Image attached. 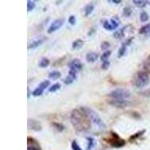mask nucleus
I'll use <instances>...</instances> for the list:
<instances>
[{
  "label": "nucleus",
  "mask_w": 150,
  "mask_h": 150,
  "mask_svg": "<svg viewBox=\"0 0 150 150\" xmlns=\"http://www.w3.org/2000/svg\"><path fill=\"white\" fill-rule=\"evenodd\" d=\"M70 120L74 129L78 132H86L91 128L90 120L80 109H74L71 111Z\"/></svg>",
  "instance_id": "f257e3e1"
},
{
  "label": "nucleus",
  "mask_w": 150,
  "mask_h": 150,
  "mask_svg": "<svg viewBox=\"0 0 150 150\" xmlns=\"http://www.w3.org/2000/svg\"><path fill=\"white\" fill-rule=\"evenodd\" d=\"M80 110L86 115L87 117L89 118L91 123H93L94 125H96L99 129L104 130L105 128V124H104V122L102 121L100 116L98 114V112L96 111H95L93 109L89 108V107H86V106L80 108Z\"/></svg>",
  "instance_id": "f03ea898"
},
{
  "label": "nucleus",
  "mask_w": 150,
  "mask_h": 150,
  "mask_svg": "<svg viewBox=\"0 0 150 150\" xmlns=\"http://www.w3.org/2000/svg\"><path fill=\"white\" fill-rule=\"evenodd\" d=\"M132 83L137 88H143L149 83V76L145 71L137 72L132 80Z\"/></svg>",
  "instance_id": "7ed1b4c3"
},
{
  "label": "nucleus",
  "mask_w": 150,
  "mask_h": 150,
  "mask_svg": "<svg viewBox=\"0 0 150 150\" xmlns=\"http://www.w3.org/2000/svg\"><path fill=\"white\" fill-rule=\"evenodd\" d=\"M131 96V92L127 89H116L108 94V97L113 99H126Z\"/></svg>",
  "instance_id": "20e7f679"
},
{
  "label": "nucleus",
  "mask_w": 150,
  "mask_h": 150,
  "mask_svg": "<svg viewBox=\"0 0 150 150\" xmlns=\"http://www.w3.org/2000/svg\"><path fill=\"white\" fill-rule=\"evenodd\" d=\"M108 102L111 106L117 108H125L133 104V103L131 102V101H128V100H127V99L110 98L109 100H108Z\"/></svg>",
  "instance_id": "39448f33"
},
{
  "label": "nucleus",
  "mask_w": 150,
  "mask_h": 150,
  "mask_svg": "<svg viewBox=\"0 0 150 150\" xmlns=\"http://www.w3.org/2000/svg\"><path fill=\"white\" fill-rule=\"evenodd\" d=\"M112 139L109 140L110 144L112 147H114V148H121V147L124 146L125 145V141L122 139H121L120 137V136L117 134L114 133V132H112Z\"/></svg>",
  "instance_id": "423d86ee"
},
{
  "label": "nucleus",
  "mask_w": 150,
  "mask_h": 150,
  "mask_svg": "<svg viewBox=\"0 0 150 150\" xmlns=\"http://www.w3.org/2000/svg\"><path fill=\"white\" fill-rule=\"evenodd\" d=\"M64 23H65V19L63 18H59L56 19L50 24V26H49L47 29V33L49 34H52L53 33L57 31L58 29H59L62 26L64 25Z\"/></svg>",
  "instance_id": "0eeeda50"
},
{
  "label": "nucleus",
  "mask_w": 150,
  "mask_h": 150,
  "mask_svg": "<svg viewBox=\"0 0 150 150\" xmlns=\"http://www.w3.org/2000/svg\"><path fill=\"white\" fill-rule=\"evenodd\" d=\"M50 84V82L49 80H45V81L41 82V83L38 85V86L37 88H36V89L32 92L33 96H35V97L41 96L43 94V92H45V89L49 86Z\"/></svg>",
  "instance_id": "6e6552de"
},
{
  "label": "nucleus",
  "mask_w": 150,
  "mask_h": 150,
  "mask_svg": "<svg viewBox=\"0 0 150 150\" xmlns=\"http://www.w3.org/2000/svg\"><path fill=\"white\" fill-rule=\"evenodd\" d=\"M28 128L34 131H41L42 130V125L39 121L33 119H28Z\"/></svg>",
  "instance_id": "1a4fd4ad"
},
{
  "label": "nucleus",
  "mask_w": 150,
  "mask_h": 150,
  "mask_svg": "<svg viewBox=\"0 0 150 150\" xmlns=\"http://www.w3.org/2000/svg\"><path fill=\"white\" fill-rule=\"evenodd\" d=\"M68 67L70 68V71H72L75 73H77V72L82 70L83 64L80 60L77 59H73L68 63Z\"/></svg>",
  "instance_id": "9d476101"
},
{
  "label": "nucleus",
  "mask_w": 150,
  "mask_h": 150,
  "mask_svg": "<svg viewBox=\"0 0 150 150\" xmlns=\"http://www.w3.org/2000/svg\"><path fill=\"white\" fill-rule=\"evenodd\" d=\"M28 148L27 150H41L40 145L37 142V140H35L33 137H28L27 138Z\"/></svg>",
  "instance_id": "9b49d317"
},
{
  "label": "nucleus",
  "mask_w": 150,
  "mask_h": 150,
  "mask_svg": "<svg viewBox=\"0 0 150 150\" xmlns=\"http://www.w3.org/2000/svg\"><path fill=\"white\" fill-rule=\"evenodd\" d=\"M46 37L41 38H39V39L35 40V41H33V42L30 43L29 45H28V50H32V49H35V48L38 47L39 46H41L43 43H45V41H47Z\"/></svg>",
  "instance_id": "f8f14e48"
},
{
  "label": "nucleus",
  "mask_w": 150,
  "mask_h": 150,
  "mask_svg": "<svg viewBox=\"0 0 150 150\" xmlns=\"http://www.w3.org/2000/svg\"><path fill=\"white\" fill-rule=\"evenodd\" d=\"M77 73L72 71L69 70L68 71V75L65 77V79L64 80V83L66 84V85H70L72 83H74L76 78H77Z\"/></svg>",
  "instance_id": "ddd939ff"
},
{
  "label": "nucleus",
  "mask_w": 150,
  "mask_h": 150,
  "mask_svg": "<svg viewBox=\"0 0 150 150\" xmlns=\"http://www.w3.org/2000/svg\"><path fill=\"white\" fill-rule=\"evenodd\" d=\"M98 59V54L95 52H89L86 55V60L89 63H94Z\"/></svg>",
  "instance_id": "4468645a"
},
{
  "label": "nucleus",
  "mask_w": 150,
  "mask_h": 150,
  "mask_svg": "<svg viewBox=\"0 0 150 150\" xmlns=\"http://www.w3.org/2000/svg\"><path fill=\"white\" fill-rule=\"evenodd\" d=\"M94 5L92 3H89L88 5H86L85 8H84V16L85 17H88V16L90 15L92 13V11H94Z\"/></svg>",
  "instance_id": "2eb2a0df"
},
{
  "label": "nucleus",
  "mask_w": 150,
  "mask_h": 150,
  "mask_svg": "<svg viewBox=\"0 0 150 150\" xmlns=\"http://www.w3.org/2000/svg\"><path fill=\"white\" fill-rule=\"evenodd\" d=\"M126 28L127 26H124V27H122V29H120V30L116 31V33L113 34V36H114L116 38H117V39L122 38L125 36V30L126 29Z\"/></svg>",
  "instance_id": "dca6fc26"
},
{
  "label": "nucleus",
  "mask_w": 150,
  "mask_h": 150,
  "mask_svg": "<svg viewBox=\"0 0 150 150\" xmlns=\"http://www.w3.org/2000/svg\"><path fill=\"white\" fill-rule=\"evenodd\" d=\"M84 42L82 39H77L74 41L72 44V49L73 50H78L81 48L83 45Z\"/></svg>",
  "instance_id": "f3484780"
},
{
  "label": "nucleus",
  "mask_w": 150,
  "mask_h": 150,
  "mask_svg": "<svg viewBox=\"0 0 150 150\" xmlns=\"http://www.w3.org/2000/svg\"><path fill=\"white\" fill-rule=\"evenodd\" d=\"M145 132H146V130L143 129V130H141V131H138V132H137V133H135L134 134L131 135V136L130 137L129 141L132 142V141H134V140H137V138L140 137H141L142 135L144 134H145Z\"/></svg>",
  "instance_id": "a211bd4d"
},
{
  "label": "nucleus",
  "mask_w": 150,
  "mask_h": 150,
  "mask_svg": "<svg viewBox=\"0 0 150 150\" xmlns=\"http://www.w3.org/2000/svg\"><path fill=\"white\" fill-rule=\"evenodd\" d=\"M48 77H49L50 79H51V80H58L61 77V73L59 71H51L49 74Z\"/></svg>",
  "instance_id": "6ab92c4d"
},
{
  "label": "nucleus",
  "mask_w": 150,
  "mask_h": 150,
  "mask_svg": "<svg viewBox=\"0 0 150 150\" xmlns=\"http://www.w3.org/2000/svg\"><path fill=\"white\" fill-rule=\"evenodd\" d=\"M50 65V60L46 57H42L38 62V66L40 68H47Z\"/></svg>",
  "instance_id": "aec40b11"
},
{
  "label": "nucleus",
  "mask_w": 150,
  "mask_h": 150,
  "mask_svg": "<svg viewBox=\"0 0 150 150\" xmlns=\"http://www.w3.org/2000/svg\"><path fill=\"white\" fill-rule=\"evenodd\" d=\"M86 140L87 141H88L86 150H92V149L95 146V144H96V140H94L92 137H86Z\"/></svg>",
  "instance_id": "412c9836"
},
{
  "label": "nucleus",
  "mask_w": 150,
  "mask_h": 150,
  "mask_svg": "<svg viewBox=\"0 0 150 150\" xmlns=\"http://www.w3.org/2000/svg\"><path fill=\"white\" fill-rule=\"evenodd\" d=\"M103 27H104L106 30L108 31H112L114 30V29H116V28L112 26V24L111 23L110 21H107V20L103 21Z\"/></svg>",
  "instance_id": "4be33fe9"
},
{
  "label": "nucleus",
  "mask_w": 150,
  "mask_h": 150,
  "mask_svg": "<svg viewBox=\"0 0 150 150\" xmlns=\"http://www.w3.org/2000/svg\"><path fill=\"white\" fill-rule=\"evenodd\" d=\"M133 3L136 5L137 7L143 8L146 6L148 2L147 1H143V0H133Z\"/></svg>",
  "instance_id": "5701e85b"
},
{
  "label": "nucleus",
  "mask_w": 150,
  "mask_h": 150,
  "mask_svg": "<svg viewBox=\"0 0 150 150\" xmlns=\"http://www.w3.org/2000/svg\"><path fill=\"white\" fill-rule=\"evenodd\" d=\"M51 125H52V126H53L56 131H58L59 132H62V131H63L64 129H65V126H64L62 124V123L52 122Z\"/></svg>",
  "instance_id": "b1692460"
},
{
  "label": "nucleus",
  "mask_w": 150,
  "mask_h": 150,
  "mask_svg": "<svg viewBox=\"0 0 150 150\" xmlns=\"http://www.w3.org/2000/svg\"><path fill=\"white\" fill-rule=\"evenodd\" d=\"M126 45L125 43H122L121 47L119 49V51H118V58H122L124 56L125 52H126Z\"/></svg>",
  "instance_id": "393cba45"
},
{
  "label": "nucleus",
  "mask_w": 150,
  "mask_h": 150,
  "mask_svg": "<svg viewBox=\"0 0 150 150\" xmlns=\"http://www.w3.org/2000/svg\"><path fill=\"white\" fill-rule=\"evenodd\" d=\"M150 32V23L146 24L145 26H143L140 29H139V33L140 35L146 34Z\"/></svg>",
  "instance_id": "a878e982"
},
{
  "label": "nucleus",
  "mask_w": 150,
  "mask_h": 150,
  "mask_svg": "<svg viewBox=\"0 0 150 150\" xmlns=\"http://www.w3.org/2000/svg\"><path fill=\"white\" fill-rule=\"evenodd\" d=\"M140 20L141 22H146L149 20V16L146 11H142L140 14Z\"/></svg>",
  "instance_id": "bb28decb"
},
{
  "label": "nucleus",
  "mask_w": 150,
  "mask_h": 150,
  "mask_svg": "<svg viewBox=\"0 0 150 150\" xmlns=\"http://www.w3.org/2000/svg\"><path fill=\"white\" fill-rule=\"evenodd\" d=\"M132 14V10L130 7L124 8L122 11V16L124 17H129Z\"/></svg>",
  "instance_id": "cd10ccee"
},
{
  "label": "nucleus",
  "mask_w": 150,
  "mask_h": 150,
  "mask_svg": "<svg viewBox=\"0 0 150 150\" xmlns=\"http://www.w3.org/2000/svg\"><path fill=\"white\" fill-rule=\"evenodd\" d=\"M60 88H61V85H60L59 83H56L53 84V85H52L50 87L48 92H56V91H58Z\"/></svg>",
  "instance_id": "c85d7f7f"
},
{
  "label": "nucleus",
  "mask_w": 150,
  "mask_h": 150,
  "mask_svg": "<svg viewBox=\"0 0 150 150\" xmlns=\"http://www.w3.org/2000/svg\"><path fill=\"white\" fill-rule=\"evenodd\" d=\"M111 53H112V51L111 50H106L101 56V60L102 62L106 61V60H108V58H109L110 56Z\"/></svg>",
  "instance_id": "c756f323"
},
{
  "label": "nucleus",
  "mask_w": 150,
  "mask_h": 150,
  "mask_svg": "<svg viewBox=\"0 0 150 150\" xmlns=\"http://www.w3.org/2000/svg\"><path fill=\"white\" fill-rule=\"evenodd\" d=\"M35 7V2L34 1H27V11H31Z\"/></svg>",
  "instance_id": "7c9ffc66"
},
{
  "label": "nucleus",
  "mask_w": 150,
  "mask_h": 150,
  "mask_svg": "<svg viewBox=\"0 0 150 150\" xmlns=\"http://www.w3.org/2000/svg\"><path fill=\"white\" fill-rule=\"evenodd\" d=\"M71 149L73 150H83L82 149H81V147L80 146V145L77 143L76 140H73V141H72Z\"/></svg>",
  "instance_id": "2f4dec72"
},
{
  "label": "nucleus",
  "mask_w": 150,
  "mask_h": 150,
  "mask_svg": "<svg viewBox=\"0 0 150 150\" xmlns=\"http://www.w3.org/2000/svg\"><path fill=\"white\" fill-rule=\"evenodd\" d=\"M110 42H108V41H104V42L101 43V49L102 50H107L110 47Z\"/></svg>",
  "instance_id": "473e14b6"
},
{
  "label": "nucleus",
  "mask_w": 150,
  "mask_h": 150,
  "mask_svg": "<svg viewBox=\"0 0 150 150\" xmlns=\"http://www.w3.org/2000/svg\"><path fill=\"white\" fill-rule=\"evenodd\" d=\"M77 22V20H76V17L74 15H71L70 17H68V23L71 25V26H74Z\"/></svg>",
  "instance_id": "72a5a7b5"
},
{
  "label": "nucleus",
  "mask_w": 150,
  "mask_h": 150,
  "mask_svg": "<svg viewBox=\"0 0 150 150\" xmlns=\"http://www.w3.org/2000/svg\"><path fill=\"white\" fill-rule=\"evenodd\" d=\"M110 62L108 61V60H106V61L103 62H102V65H101V68L102 69H104V70H107V69H108V68L110 67Z\"/></svg>",
  "instance_id": "f704fd0d"
},
{
  "label": "nucleus",
  "mask_w": 150,
  "mask_h": 150,
  "mask_svg": "<svg viewBox=\"0 0 150 150\" xmlns=\"http://www.w3.org/2000/svg\"><path fill=\"white\" fill-rule=\"evenodd\" d=\"M134 39V37H131V38H129L128 39L126 40V41L125 42H124L125 45H126V46H129L130 45H131V43L132 42V41H133Z\"/></svg>",
  "instance_id": "c9c22d12"
},
{
  "label": "nucleus",
  "mask_w": 150,
  "mask_h": 150,
  "mask_svg": "<svg viewBox=\"0 0 150 150\" xmlns=\"http://www.w3.org/2000/svg\"><path fill=\"white\" fill-rule=\"evenodd\" d=\"M109 2H111L114 4H120L122 2V1L121 0H112V1H109Z\"/></svg>",
  "instance_id": "e433bc0d"
},
{
  "label": "nucleus",
  "mask_w": 150,
  "mask_h": 150,
  "mask_svg": "<svg viewBox=\"0 0 150 150\" xmlns=\"http://www.w3.org/2000/svg\"><path fill=\"white\" fill-rule=\"evenodd\" d=\"M27 90H28V96H27V97H28V98H29V88L27 89Z\"/></svg>",
  "instance_id": "4c0bfd02"
},
{
  "label": "nucleus",
  "mask_w": 150,
  "mask_h": 150,
  "mask_svg": "<svg viewBox=\"0 0 150 150\" xmlns=\"http://www.w3.org/2000/svg\"><path fill=\"white\" fill-rule=\"evenodd\" d=\"M148 36H150V32H149V35H148Z\"/></svg>",
  "instance_id": "58836bf2"
},
{
  "label": "nucleus",
  "mask_w": 150,
  "mask_h": 150,
  "mask_svg": "<svg viewBox=\"0 0 150 150\" xmlns=\"http://www.w3.org/2000/svg\"><path fill=\"white\" fill-rule=\"evenodd\" d=\"M149 5H150V2H149Z\"/></svg>",
  "instance_id": "ea45409f"
}]
</instances>
